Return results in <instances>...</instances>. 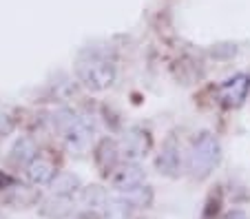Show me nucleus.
Listing matches in <instances>:
<instances>
[{
    "instance_id": "f257e3e1",
    "label": "nucleus",
    "mask_w": 250,
    "mask_h": 219,
    "mask_svg": "<svg viewBox=\"0 0 250 219\" xmlns=\"http://www.w3.org/2000/svg\"><path fill=\"white\" fill-rule=\"evenodd\" d=\"M222 159V144L212 133L204 131L193 139L188 151V171L195 179H206Z\"/></svg>"
},
{
    "instance_id": "f03ea898",
    "label": "nucleus",
    "mask_w": 250,
    "mask_h": 219,
    "mask_svg": "<svg viewBox=\"0 0 250 219\" xmlns=\"http://www.w3.org/2000/svg\"><path fill=\"white\" fill-rule=\"evenodd\" d=\"M78 80L89 91H104L115 82V64L100 53H89L76 64Z\"/></svg>"
},
{
    "instance_id": "7ed1b4c3",
    "label": "nucleus",
    "mask_w": 250,
    "mask_h": 219,
    "mask_svg": "<svg viewBox=\"0 0 250 219\" xmlns=\"http://www.w3.org/2000/svg\"><path fill=\"white\" fill-rule=\"evenodd\" d=\"M153 146L151 133L144 131L142 126H131L126 133L122 135V142H120V155H122L126 162H137V159L146 158L148 151Z\"/></svg>"
},
{
    "instance_id": "20e7f679",
    "label": "nucleus",
    "mask_w": 250,
    "mask_h": 219,
    "mask_svg": "<svg viewBox=\"0 0 250 219\" xmlns=\"http://www.w3.org/2000/svg\"><path fill=\"white\" fill-rule=\"evenodd\" d=\"M95 133V126H93V119L89 115H80L71 122V126L64 131V142L66 148L71 153H86L91 146V139H93Z\"/></svg>"
},
{
    "instance_id": "39448f33",
    "label": "nucleus",
    "mask_w": 250,
    "mask_h": 219,
    "mask_svg": "<svg viewBox=\"0 0 250 219\" xmlns=\"http://www.w3.org/2000/svg\"><path fill=\"white\" fill-rule=\"evenodd\" d=\"M250 93V76L248 73H237V76L228 78L226 82H222L219 86V100L228 109H237L248 100Z\"/></svg>"
},
{
    "instance_id": "423d86ee",
    "label": "nucleus",
    "mask_w": 250,
    "mask_h": 219,
    "mask_svg": "<svg viewBox=\"0 0 250 219\" xmlns=\"http://www.w3.org/2000/svg\"><path fill=\"white\" fill-rule=\"evenodd\" d=\"M155 166L162 175L166 177H177L182 171V155H180V144L175 138H168L162 146V153L157 155Z\"/></svg>"
},
{
    "instance_id": "0eeeda50",
    "label": "nucleus",
    "mask_w": 250,
    "mask_h": 219,
    "mask_svg": "<svg viewBox=\"0 0 250 219\" xmlns=\"http://www.w3.org/2000/svg\"><path fill=\"white\" fill-rule=\"evenodd\" d=\"M142 184H144V171L133 162L124 164V166L115 168V171L111 173V186H113L118 193H128Z\"/></svg>"
},
{
    "instance_id": "6e6552de",
    "label": "nucleus",
    "mask_w": 250,
    "mask_h": 219,
    "mask_svg": "<svg viewBox=\"0 0 250 219\" xmlns=\"http://www.w3.org/2000/svg\"><path fill=\"white\" fill-rule=\"evenodd\" d=\"M120 144H115L111 138H104L98 142V146H95L93 151V159H95V166L100 168V173L102 175H109V173L115 171V166H118L120 162Z\"/></svg>"
},
{
    "instance_id": "1a4fd4ad",
    "label": "nucleus",
    "mask_w": 250,
    "mask_h": 219,
    "mask_svg": "<svg viewBox=\"0 0 250 219\" xmlns=\"http://www.w3.org/2000/svg\"><path fill=\"white\" fill-rule=\"evenodd\" d=\"M38 210L47 219H66L76 210V201H73V195H58V193H53L51 197L42 199Z\"/></svg>"
},
{
    "instance_id": "9d476101",
    "label": "nucleus",
    "mask_w": 250,
    "mask_h": 219,
    "mask_svg": "<svg viewBox=\"0 0 250 219\" xmlns=\"http://www.w3.org/2000/svg\"><path fill=\"white\" fill-rule=\"evenodd\" d=\"M58 175V168L51 159L47 158H36L31 164L27 166V177L31 184L36 186H44V184H51L53 177Z\"/></svg>"
},
{
    "instance_id": "9b49d317",
    "label": "nucleus",
    "mask_w": 250,
    "mask_h": 219,
    "mask_svg": "<svg viewBox=\"0 0 250 219\" xmlns=\"http://www.w3.org/2000/svg\"><path fill=\"white\" fill-rule=\"evenodd\" d=\"M36 158H38V144L33 142V138H29V135L20 138L11 148V159L16 164H20V166H29Z\"/></svg>"
},
{
    "instance_id": "f8f14e48",
    "label": "nucleus",
    "mask_w": 250,
    "mask_h": 219,
    "mask_svg": "<svg viewBox=\"0 0 250 219\" xmlns=\"http://www.w3.org/2000/svg\"><path fill=\"white\" fill-rule=\"evenodd\" d=\"M133 210H135V206L120 193L118 197H106V204H104L102 213L106 219H128Z\"/></svg>"
},
{
    "instance_id": "ddd939ff",
    "label": "nucleus",
    "mask_w": 250,
    "mask_h": 219,
    "mask_svg": "<svg viewBox=\"0 0 250 219\" xmlns=\"http://www.w3.org/2000/svg\"><path fill=\"white\" fill-rule=\"evenodd\" d=\"M106 197L109 195H106L100 186H86V188L78 191V204L89 210H102L104 204H106Z\"/></svg>"
},
{
    "instance_id": "4468645a",
    "label": "nucleus",
    "mask_w": 250,
    "mask_h": 219,
    "mask_svg": "<svg viewBox=\"0 0 250 219\" xmlns=\"http://www.w3.org/2000/svg\"><path fill=\"white\" fill-rule=\"evenodd\" d=\"M82 188V181L73 173H58L51 181V191L58 195H78V191Z\"/></svg>"
},
{
    "instance_id": "2eb2a0df",
    "label": "nucleus",
    "mask_w": 250,
    "mask_h": 219,
    "mask_svg": "<svg viewBox=\"0 0 250 219\" xmlns=\"http://www.w3.org/2000/svg\"><path fill=\"white\" fill-rule=\"evenodd\" d=\"M124 197H126L128 201H131L135 208H148V206L153 204V188L151 186H137V188H133V191L128 193H122Z\"/></svg>"
},
{
    "instance_id": "dca6fc26",
    "label": "nucleus",
    "mask_w": 250,
    "mask_h": 219,
    "mask_svg": "<svg viewBox=\"0 0 250 219\" xmlns=\"http://www.w3.org/2000/svg\"><path fill=\"white\" fill-rule=\"evenodd\" d=\"M14 119L9 118L7 113H0V138H5V135H9L11 131H14Z\"/></svg>"
},
{
    "instance_id": "f3484780",
    "label": "nucleus",
    "mask_w": 250,
    "mask_h": 219,
    "mask_svg": "<svg viewBox=\"0 0 250 219\" xmlns=\"http://www.w3.org/2000/svg\"><path fill=\"white\" fill-rule=\"evenodd\" d=\"M9 186H14V177H9L7 173L0 171V191H5V188H9Z\"/></svg>"
},
{
    "instance_id": "a211bd4d",
    "label": "nucleus",
    "mask_w": 250,
    "mask_h": 219,
    "mask_svg": "<svg viewBox=\"0 0 250 219\" xmlns=\"http://www.w3.org/2000/svg\"><path fill=\"white\" fill-rule=\"evenodd\" d=\"M224 219H248V217H246L244 210H230V213L224 215Z\"/></svg>"
}]
</instances>
